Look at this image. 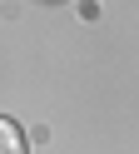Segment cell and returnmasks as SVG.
<instances>
[{"mask_svg": "<svg viewBox=\"0 0 139 154\" xmlns=\"http://www.w3.org/2000/svg\"><path fill=\"white\" fill-rule=\"evenodd\" d=\"M0 154H25V134L10 119H0Z\"/></svg>", "mask_w": 139, "mask_h": 154, "instance_id": "obj_1", "label": "cell"}]
</instances>
